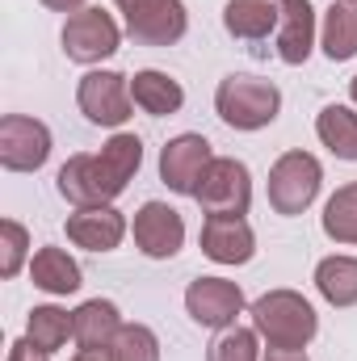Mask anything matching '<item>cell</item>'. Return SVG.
<instances>
[{
    "instance_id": "cell-11",
    "label": "cell",
    "mask_w": 357,
    "mask_h": 361,
    "mask_svg": "<svg viewBox=\"0 0 357 361\" xmlns=\"http://www.w3.org/2000/svg\"><path fill=\"white\" fill-rule=\"evenodd\" d=\"M210 160H214L210 139L185 130V135L169 139V143L160 147V180H164L173 193H181V197H193L198 185H202V177H206V169H210Z\"/></svg>"
},
{
    "instance_id": "cell-22",
    "label": "cell",
    "mask_w": 357,
    "mask_h": 361,
    "mask_svg": "<svg viewBox=\"0 0 357 361\" xmlns=\"http://www.w3.org/2000/svg\"><path fill=\"white\" fill-rule=\"evenodd\" d=\"M315 290L332 307H357V257L332 252L315 265Z\"/></svg>"
},
{
    "instance_id": "cell-34",
    "label": "cell",
    "mask_w": 357,
    "mask_h": 361,
    "mask_svg": "<svg viewBox=\"0 0 357 361\" xmlns=\"http://www.w3.org/2000/svg\"><path fill=\"white\" fill-rule=\"evenodd\" d=\"M345 4H357V0H345Z\"/></svg>"
},
{
    "instance_id": "cell-13",
    "label": "cell",
    "mask_w": 357,
    "mask_h": 361,
    "mask_svg": "<svg viewBox=\"0 0 357 361\" xmlns=\"http://www.w3.org/2000/svg\"><path fill=\"white\" fill-rule=\"evenodd\" d=\"M59 197L63 202H72L76 210H89V206H114V197L122 193L109 173L101 169V160L89 156V152H80V156H72L63 169H59Z\"/></svg>"
},
{
    "instance_id": "cell-8",
    "label": "cell",
    "mask_w": 357,
    "mask_h": 361,
    "mask_svg": "<svg viewBox=\"0 0 357 361\" xmlns=\"http://www.w3.org/2000/svg\"><path fill=\"white\" fill-rule=\"evenodd\" d=\"M51 126L30 114L0 118V169L8 173H38L51 160Z\"/></svg>"
},
{
    "instance_id": "cell-20",
    "label": "cell",
    "mask_w": 357,
    "mask_h": 361,
    "mask_svg": "<svg viewBox=\"0 0 357 361\" xmlns=\"http://www.w3.org/2000/svg\"><path fill=\"white\" fill-rule=\"evenodd\" d=\"M320 47L332 63H345L357 55V4L332 0V8L320 21Z\"/></svg>"
},
{
    "instance_id": "cell-31",
    "label": "cell",
    "mask_w": 357,
    "mask_h": 361,
    "mask_svg": "<svg viewBox=\"0 0 357 361\" xmlns=\"http://www.w3.org/2000/svg\"><path fill=\"white\" fill-rule=\"evenodd\" d=\"M42 4H47V8H51V13H68V17H72V13H80V8H85V0H42Z\"/></svg>"
},
{
    "instance_id": "cell-2",
    "label": "cell",
    "mask_w": 357,
    "mask_h": 361,
    "mask_svg": "<svg viewBox=\"0 0 357 361\" xmlns=\"http://www.w3.org/2000/svg\"><path fill=\"white\" fill-rule=\"evenodd\" d=\"M214 114L231 130H265L282 114V92L261 76H223L214 89Z\"/></svg>"
},
{
    "instance_id": "cell-14",
    "label": "cell",
    "mask_w": 357,
    "mask_h": 361,
    "mask_svg": "<svg viewBox=\"0 0 357 361\" xmlns=\"http://www.w3.org/2000/svg\"><path fill=\"white\" fill-rule=\"evenodd\" d=\"M277 8H282V17H277V34H273V51L282 63L298 68L315 51V34H320L315 8H311V0H277Z\"/></svg>"
},
{
    "instance_id": "cell-18",
    "label": "cell",
    "mask_w": 357,
    "mask_h": 361,
    "mask_svg": "<svg viewBox=\"0 0 357 361\" xmlns=\"http://www.w3.org/2000/svg\"><path fill=\"white\" fill-rule=\"evenodd\" d=\"M277 0H227L223 30L240 42H265L269 34H277Z\"/></svg>"
},
{
    "instance_id": "cell-29",
    "label": "cell",
    "mask_w": 357,
    "mask_h": 361,
    "mask_svg": "<svg viewBox=\"0 0 357 361\" xmlns=\"http://www.w3.org/2000/svg\"><path fill=\"white\" fill-rule=\"evenodd\" d=\"M4 361H51V353H42L38 345H30V341L21 336V341H13V345H8V357H4Z\"/></svg>"
},
{
    "instance_id": "cell-27",
    "label": "cell",
    "mask_w": 357,
    "mask_h": 361,
    "mask_svg": "<svg viewBox=\"0 0 357 361\" xmlns=\"http://www.w3.org/2000/svg\"><path fill=\"white\" fill-rule=\"evenodd\" d=\"M206 361H261V336L257 328H223L210 349H206Z\"/></svg>"
},
{
    "instance_id": "cell-7",
    "label": "cell",
    "mask_w": 357,
    "mask_h": 361,
    "mask_svg": "<svg viewBox=\"0 0 357 361\" xmlns=\"http://www.w3.org/2000/svg\"><path fill=\"white\" fill-rule=\"evenodd\" d=\"M126 17V34L143 47H173L189 30L185 0H114Z\"/></svg>"
},
{
    "instance_id": "cell-33",
    "label": "cell",
    "mask_w": 357,
    "mask_h": 361,
    "mask_svg": "<svg viewBox=\"0 0 357 361\" xmlns=\"http://www.w3.org/2000/svg\"><path fill=\"white\" fill-rule=\"evenodd\" d=\"M349 101H353V105H357V76H353V80H349Z\"/></svg>"
},
{
    "instance_id": "cell-21",
    "label": "cell",
    "mask_w": 357,
    "mask_h": 361,
    "mask_svg": "<svg viewBox=\"0 0 357 361\" xmlns=\"http://www.w3.org/2000/svg\"><path fill=\"white\" fill-rule=\"evenodd\" d=\"M315 135L320 143L337 156V160H357V105H324L315 118Z\"/></svg>"
},
{
    "instance_id": "cell-4",
    "label": "cell",
    "mask_w": 357,
    "mask_h": 361,
    "mask_svg": "<svg viewBox=\"0 0 357 361\" xmlns=\"http://www.w3.org/2000/svg\"><path fill=\"white\" fill-rule=\"evenodd\" d=\"M76 105L80 114L89 118L92 126H109V130H122L135 114V97H131V76L122 72H105V68H92L80 76L76 85Z\"/></svg>"
},
{
    "instance_id": "cell-17",
    "label": "cell",
    "mask_w": 357,
    "mask_h": 361,
    "mask_svg": "<svg viewBox=\"0 0 357 361\" xmlns=\"http://www.w3.org/2000/svg\"><path fill=\"white\" fill-rule=\"evenodd\" d=\"M30 281L38 290H47V294H55V298H68V294H76L85 286V273L76 265V257H68L55 244H42L30 257Z\"/></svg>"
},
{
    "instance_id": "cell-10",
    "label": "cell",
    "mask_w": 357,
    "mask_h": 361,
    "mask_svg": "<svg viewBox=\"0 0 357 361\" xmlns=\"http://www.w3.org/2000/svg\"><path fill=\"white\" fill-rule=\"evenodd\" d=\"M131 235H135V248L147 261H173L181 248H185V219H181V210H173L169 202H143L135 210Z\"/></svg>"
},
{
    "instance_id": "cell-12",
    "label": "cell",
    "mask_w": 357,
    "mask_h": 361,
    "mask_svg": "<svg viewBox=\"0 0 357 361\" xmlns=\"http://www.w3.org/2000/svg\"><path fill=\"white\" fill-rule=\"evenodd\" d=\"M202 257L214 265H248L257 257V231L244 214H206L202 219Z\"/></svg>"
},
{
    "instance_id": "cell-6",
    "label": "cell",
    "mask_w": 357,
    "mask_h": 361,
    "mask_svg": "<svg viewBox=\"0 0 357 361\" xmlns=\"http://www.w3.org/2000/svg\"><path fill=\"white\" fill-rule=\"evenodd\" d=\"M193 202L202 206V214H248V206H253L248 164L236 156H214L198 193H193Z\"/></svg>"
},
{
    "instance_id": "cell-3",
    "label": "cell",
    "mask_w": 357,
    "mask_h": 361,
    "mask_svg": "<svg viewBox=\"0 0 357 361\" xmlns=\"http://www.w3.org/2000/svg\"><path fill=\"white\" fill-rule=\"evenodd\" d=\"M324 189V164L311 152H282L269 169V206L282 219H298Z\"/></svg>"
},
{
    "instance_id": "cell-26",
    "label": "cell",
    "mask_w": 357,
    "mask_h": 361,
    "mask_svg": "<svg viewBox=\"0 0 357 361\" xmlns=\"http://www.w3.org/2000/svg\"><path fill=\"white\" fill-rule=\"evenodd\" d=\"M109 361H160V336L147 324H122V332L109 345Z\"/></svg>"
},
{
    "instance_id": "cell-32",
    "label": "cell",
    "mask_w": 357,
    "mask_h": 361,
    "mask_svg": "<svg viewBox=\"0 0 357 361\" xmlns=\"http://www.w3.org/2000/svg\"><path fill=\"white\" fill-rule=\"evenodd\" d=\"M72 361H109V357H105V353H76Z\"/></svg>"
},
{
    "instance_id": "cell-28",
    "label": "cell",
    "mask_w": 357,
    "mask_h": 361,
    "mask_svg": "<svg viewBox=\"0 0 357 361\" xmlns=\"http://www.w3.org/2000/svg\"><path fill=\"white\" fill-rule=\"evenodd\" d=\"M30 231L17 223V219H4L0 223V277H17L21 269H30Z\"/></svg>"
},
{
    "instance_id": "cell-24",
    "label": "cell",
    "mask_w": 357,
    "mask_h": 361,
    "mask_svg": "<svg viewBox=\"0 0 357 361\" xmlns=\"http://www.w3.org/2000/svg\"><path fill=\"white\" fill-rule=\"evenodd\" d=\"M97 160H101V169L109 173V180H114L118 189H126L131 177L143 169V139L131 135V130H118V135L97 152Z\"/></svg>"
},
{
    "instance_id": "cell-30",
    "label": "cell",
    "mask_w": 357,
    "mask_h": 361,
    "mask_svg": "<svg viewBox=\"0 0 357 361\" xmlns=\"http://www.w3.org/2000/svg\"><path fill=\"white\" fill-rule=\"evenodd\" d=\"M261 361H311V357H307V349H265Z\"/></svg>"
},
{
    "instance_id": "cell-5",
    "label": "cell",
    "mask_w": 357,
    "mask_h": 361,
    "mask_svg": "<svg viewBox=\"0 0 357 361\" xmlns=\"http://www.w3.org/2000/svg\"><path fill=\"white\" fill-rule=\"evenodd\" d=\"M59 42H63V55L72 59V63H101V59H114L118 51H122V30H118V21L105 13V8H80V13H72L68 21H63V34H59Z\"/></svg>"
},
{
    "instance_id": "cell-19",
    "label": "cell",
    "mask_w": 357,
    "mask_h": 361,
    "mask_svg": "<svg viewBox=\"0 0 357 361\" xmlns=\"http://www.w3.org/2000/svg\"><path fill=\"white\" fill-rule=\"evenodd\" d=\"M131 97L152 118H169V114H177L181 105H185L181 80H173L169 72H156V68H143V72L131 76Z\"/></svg>"
},
{
    "instance_id": "cell-16",
    "label": "cell",
    "mask_w": 357,
    "mask_h": 361,
    "mask_svg": "<svg viewBox=\"0 0 357 361\" xmlns=\"http://www.w3.org/2000/svg\"><path fill=\"white\" fill-rule=\"evenodd\" d=\"M118 332H122V315L109 298H89L72 311V341L80 353H109Z\"/></svg>"
},
{
    "instance_id": "cell-15",
    "label": "cell",
    "mask_w": 357,
    "mask_h": 361,
    "mask_svg": "<svg viewBox=\"0 0 357 361\" xmlns=\"http://www.w3.org/2000/svg\"><path fill=\"white\" fill-rule=\"evenodd\" d=\"M68 240L76 244V248H89V252H114L122 240H126V219H122V210H114V206H89V210H76V214H68Z\"/></svg>"
},
{
    "instance_id": "cell-25",
    "label": "cell",
    "mask_w": 357,
    "mask_h": 361,
    "mask_svg": "<svg viewBox=\"0 0 357 361\" xmlns=\"http://www.w3.org/2000/svg\"><path fill=\"white\" fill-rule=\"evenodd\" d=\"M68 336H72V315L63 311V307H34L30 311V319H25V341L30 345H38L42 353H59L63 345H68Z\"/></svg>"
},
{
    "instance_id": "cell-9",
    "label": "cell",
    "mask_w": 357,
    "mask_h": 361,
    "mask_svg": "<svg viewBox=\"0 0 357 361\" xmlns=\"http://www.w3.org/2000/svg\"><path fill=\"white\" fill-rule=\"evenodd\" d=\"M244 290L227 277H198L189 281L185 290V311L193 324L210 328V332H223V328H236V319L244 315Z\"/></svg>"
},
{
    "instance_id": "cell-1",
    "label": "cell",
    "mask_w": 357,
    "mask_h": 361,
    "mask_svg": "<svg viewBox=\"0 0 357 361\" xmlns=\"http://www.w3.org/2000/svg\"><path fill=\"white\" fill-rule=\"evenodd\" d=\"M248 315L265 349H307L320 332V315L298 290H269L248 307Z\"/></svg>"
},
{
    "instance_id": "cell-23",
    "label": "cell",
    "mask_w": 357,
    "mask_h": 361,
    "mask_svg": "<svg viewBox=\"0 0 357 361\" xmlns=\"http://www.w3.org/2000/svg\"><path fill=\"white\" fill-rule=\"evenodd\" d=\"M320 227L332 244L341 248H357V180L341 185L328 202H324V214H320Z\"/></svg>"
}]
</instances>
